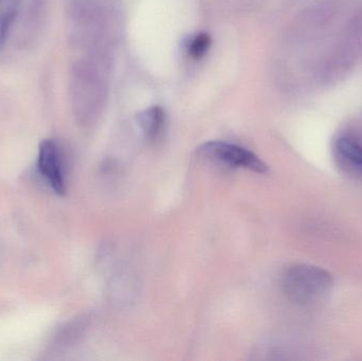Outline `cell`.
<instances>
[{
  "label": "cell",
  "mask_w": 362,
  "mask_h": 361,
  "mask_svg": "<svg viewBox=\"0 0 362 361\" xmlns=\"http://www.w3.org/2000/svg\"><path fill=\"white\" fill-rule=\"evenodd\" d=\"M333 285V276L320 267L296 264L283 273L282 288L286 296L297 303L314 302Z\"/></svg>",
  "instance_id": "obj_1"
},
{
  "label": "cell",
  "mask_w": 362,
  "mask_h": 361,
  "mask_svg": "<svg viewBox=\"0 0 362 361\" xmlns=\"http://www.w3.org/2000/svg\"><path fill=\"white\" fill-rule=\"evenodd\" d=\"M200 158L231 167H242L255 173L267 174L268 165L259 156L236 144L223 141H209L197 148Z\"/></svg>",
  "instance_id": "obj_2"
},
{
  "label": "cell",
  "mask_w": 362,
  "mask_h": 361,
  "mask_svg": "<svg viewBox=\"0 0 362 361\" xmlns=\"http://www.w3.org/2000/svg\"><path fill=\"white\" fill-rule=\"evenodd\" d=\"M70 93L76 114L88 119L97 107L99 85L97 76L86 63H76L70 76Z\"/></svg>",
  "instance_id": "obj_3"
},
{
  "label": "cell",
  "mask_w": 362,
  "mask_h": 361,
  "mask_svg": "<svg viewBox=\"0 0 362 361\" xmlns=\"http://www.w3.org/2000/svg\"><path fill=\"white\" fill-rule=\"evenodd\" d=\"M37 167L40 175L46 179L57 195L66 193L65 172L61 148L54 140H44L38 150Z\"/></svg>",
  "instance_id": "obj_4"
},
{
  "label": "cell",
  "mask_w": 362,
  "mask_h": 361,
  "mask_svg": "<svg viewBox=\"0 0 362 361\" xmlns=\"http://www.w3.org/2000/svg\"><path fill=\"white\" fill-rule=\"evenodd\" d=\"M46 0H29L27 6H19L13 29L16 28L19 44L25 46L40 33L46 19Z\"/></svg>",
  "instance_id": "obj_5"
},
{
  "label": "cell",
  "mask_w": 362,
  "mask_h": 361,
  "mask_svg": "<svg viewBox=\"0 0 362 361\" xmlns=\"http://www.w3.org/2000/svg\"><path fill=\"white\" fill-rule=\"evenodd\" d=\"M167 116L160 106H152L138 116V124L144 131L146 139L156 141L165 131Z\"/></svg>",
  "instance_id": "obj_6"
},
{
  "label": "cell",
  "mask_w": 362,
  "mask_h": 361,
  "mask_svg": "<svg viewBox=\"0 0 362 361\" xmlns=\"http://www.w3.org/2000/svg\"><path fill=\"white\" fill-rule=\"evenodd\" d=\"M21 4V0H0V50L12 32Z\"/></svg>",
  "instance_id": "obj_7"
},
{
  "label": "cell",
  "mask_w": 362,
  "mask_h": 361,
  "mask_svg": "<svg viewBox=\"0 0 362 361\" xmlns=\"http://www.w3.org/2000/svg\"><path fill=\"white\" fill-rule=\"evenodd\" d=\"M337 150L344 159L362 170V146L350 138H340L337 141Z\"/></svg>",
  "instance_id": "obj_8"
},
{
  "label": "cell",
  "mask_w": 362,
  "mask_h": 361,
  "mask_svg": "<svg viewBox=\"0 0 362 361\" xmlns=\"http://www.w3.org/2000/svg\"><path fill=\"white\" fill-rule=\"evenodd\" d=\"M210 46V36L206 33H198L189 38V42H187V51L189 57L199 59L206 54Z\"/></svg>",
  "instance_id": "obj_9"
}]
</instances>
